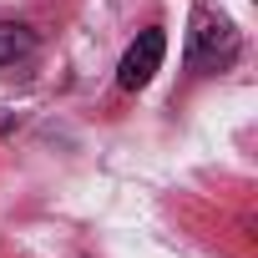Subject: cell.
<instances>
[{
	"mask_svg": "<svg viewBox=\"0 0 258 258\" xmlns=\"http://www.w3.org/2000/svg\"><path fill=\"white\" fill-rule=\"evenodd\" d=\"M36 51V31L21 21H0V66H16L21 56Z\"/></svg>",
	"mask_w": 258,
	"mask_h": 258,
	"instance_id": "cell-3",
	"label": "cell"
},
{
	"mask_svg": "<svg viewBox=\"0 0 258 258\" xmlns=\"http://www.w3.org/2000/svg\"><path fill=\"white\" fill-rule=\"evenodd\" d=\"M6 132H16V111H6V106H0V137H6Z\"/></svg>",
	"mask_w": 258,
	"mask_h": 258,
	"instance_id": "cell-4",
	"label": "cell"
},
{
	"mask_svg": "<svg viewBox=\"0 0 258 258\" xmlns=\"http://www.w3.org/2000/svg\"><path fill=\"white\" fill-rule=\"evenodd\" d=\"M238 56V36H233V21L198 6L192 11V46H187V66L192 71H218Z\"/></svg>",
	"mask_w": 258,
	"mask_h": 258,
	"instance_id": "cell-1",
	"label": "cell"
},
{
	"mask_svg": "<svg viewBox=\"0 0 258 258\" xmlns=\"http://www.w3.org/2000/svg\"><path fill=\"white\" fill-rule=\"evenodd\" d=\"M162 51H167V36H162V26H147L132 46L121 51V66H116V86L121 91H142L152 76H157V66H162Z\"/></svg>",
	"mask_w": 258,
	"mask_h": 258,
	"instance_id": "cell-2",
	"label": "cell"
}]
</instances>
